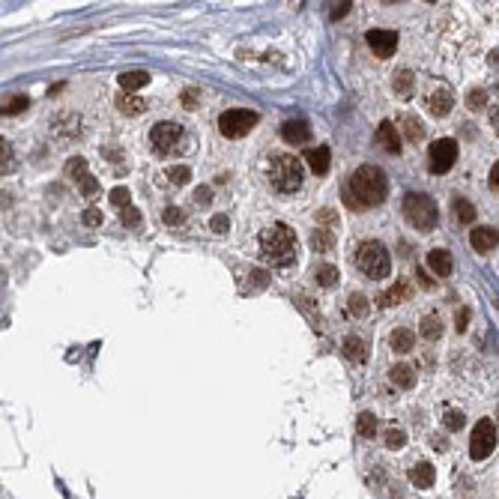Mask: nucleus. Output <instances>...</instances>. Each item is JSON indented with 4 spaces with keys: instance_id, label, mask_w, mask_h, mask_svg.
<instances>
[{
    "instance_id": "f257e3e1",
    "label": "nucleus",
    "mask_w": 499,
    "mask_h": 499,
    "mask_svg": "<svg viewBox=\"0 0 499 499\" xmlns=\"http://www.w3.org/2000/svg\"><path fill=\"white\" fill-rule=\"evenodd\" d=\"M389 195V183H386V173L374 165H362L353 171V177L347 180L344 189V201L350 209H371L380 207Z\"/></svg>"
},
{
    "instance_id": "f03ea898",
    "label": "nucleus",
    "mask_w": 499,
    "mask_h": 499,
    "mask_svg": "<svg viewBox=\"0 0 499 499\" xmlns=\"http://www.w3.org/2000/svg\"><path fill=\"white\" fill-rule=\"evenodd\" d=\"M299 245H296V233L287 228V224H272V228L260 230V257L266 260L269 266L284 269L296 264Z\"/></svg>"
},
{
    "instance_id": "7ed1b4c3",
    "label": "nucleus",
    "mask_w": 499,
    "mask_h": 499,
    "mask_svg": "<svg viewBox=\"0 0 499 499\" xmlns=\"http://www.w3.org/2000/svg\"><path fill=\"white\" fill-rule=\"evenodd\" d=\"M305 180V168H302V161H299L296 156H276L272 159V165H269V183H272V189L281 192V195H293L299 192V185H302Z\"/></svg>"
},
{
    "instance_id": "20e7f679",
    "label": "nucleus",
    "mask_w": 499,
    "mask_h": 499,
    "mask_svg": "<svg viewBox=\"0 0 499 499\" xmlns=\"http://www.w3.org/2000/svg\"><path fill=\"white\" fill-rule=\"evenodd\" d=\"M356 266H359V272H365L368 278L383 281V278H389V272H392V257L380 242H362L356 248Z\"/></svg>"
},
{
    "instance_id": "39448f33",
    "label": "nucleus",
    "mask_w": 499,
    "mask_h": 499,
    "mask_svg": "<svg viewBox=\"0 0 499 499\" xmlns=\"http://www.w3.org/2000/svg\"><path fill=\"white\" fill-rule=\"evenodd\" d=\"M404 216L416 230L428 233V230L436 228V221H440V209H436V204L428 195H407L404 197Z\"/></svg>"
},
{
    "instance_id": "423d86ee",
    "label": "nucleus",
    "mask_w": 499,
    "mask_h": 499,
    "mask_svg": "<svg viewBox=\"0 0 499 499\" xmlns=\"http://www.w3.org/2000/svg\"><path fill=\"white\" fill-rule=\"evenodd\" d=\"M254 126H257V111H248V108H230L218 117V132L230 141L242 138V135H248Z\"/></svg>"
},
{
    "instance_id": "0eeeda50",
    "label": "nucleus",
    "mask_w": 499,
    "mask_h": 499,
    "mask_svg": "<svg viewBox=\"0 0 499 499\" xmlns=\"http://www.w3.org/2000/svg\"><path fill=\"white\" fill-rule=\"evenodd\" d=\"M149 144H153L156 153L168 156L173 153L180 144H183V126H177V123H156L153 129H149Z\"/></svg>"
},
{
    "instance_id": "6e6552de",
    "label": "nucleus",
    "mask_w": 499,
    "mask_h": 499,
    "mask_svg": "<svg viewBox=\"0 0 499 499\" xmlns=\"http://www.w3.org/2000/svg\"><path fill=\"white\" fill-rule=\"evenodd\" d=\"M493 448H496V428H493V421L481 419L476 425V431H472V436H469V457L484 460V457L493 455Z\"/></svg>"
},
{
    "instance_id": "1a4fd4ad",
    "label": "nucleus",
    "mask_w": 499,
    "mask_h": 499,
    "mask_svg": "<svg viewBox=\"0 0 499 499\" xmlns=\"http://www.w3.org/2000/svg\"><path fill=\"white\" fill-rule=\"evenodd\" d=\"M428 168L431 173H448L455 168V159H457V141L455 138H440L433 141L428 149Z\"/></svg>"
},
{
    "instance_id": "9d476101",
    "label": "nucleus",
    "mask_w": 499,
    "mask_h": 499,
    "mask_svg": "<svg viewBox=\"0 0 499 499\" xmlns=\"http://www.w3.org/2000/svg\"><path fill=\"white\" fill-rule=\"evenodd\" d=\"M66 177H72L75 183H78V189L87 197H93L99 192V183H96V177H90V171H87V159H81V156L66 161Z\"/></svg>"
},
{
    "instance_id": "9b49d317",
    "label": "nucleus",
    "mask_w": 499,
    "mask_h": 499,
    "mask_svg": "<svg viewBox=\"0 0 499 499\" xmlns=\"http://www.w3.org/2000/svg\"><path fill=\"white\" fill-rule=\"evenodd\" d=\"M365 42H368L371 51H374V57L386 60V57L395 54V48H398V33H395V30H368Z\"/></svg>"
},
{
    "instance_id": "f8f14e48",
    "label": "nucleus",
    "mask_w": 499,
    "mask_h": 499,
    "mask_svg": "<svg viewBox=\"0 0 499 499\" xmlns=\"http://www.w3.org/2000/svg\"><path fill=\"white\" fill-rule=\"evenodd\" d=\"M452 108H455V90L448 84H436L428 96V111L433 117H448Z\"/></svg>"
},
{
    "instance_id": "ddd939ff",
    "label": "nucleus",
    "mask_w": 499,
    "mask_h": 499,
    "mask_svg": "<svg viewBox=\"0 0 499 499\" xmlns=\"http://www.w3.org/2000/svg\"><path fill=\"white\" fill-rule=\"evenodd\" d=\"M469 245L476 248V252H491V248L499 245V230L496 228H488V224H481V228H472L469 230Z\"/></svg>"
},
{
    "instance_id": "4468645a",
    "label": "nucleus",
    "mask_w": 499,
    "mask_h": 499,
    "mask_svg": "<svg viewBox=\"0 0 499 499\" xmlns=\"http://www.w3.org/2000/svg\"><path fill=\"white\" fill-rule=\"evenodd\" d=\"M377 144L386 149V153H392V156L401 153V135H398L395 123H389V120L380 123V126H377Z\"/></svg>"
},
{
    "instance_id": "2eb2a0df",
    "label": "nucleus",
    "mask_w": 499,
    "mask_h": 499,
    "mask_svg": "<svg viewBox=\"0 0 499 499\" xmlns=\"http://www.w3.org/2000/svg\"><path fill=\"white\" fill-rule=\"evenodd\" d=\"M308 135H311V126L305 120H287L284 126H281V138L287 141V144H305L308 141Z\"/></svg>"
},
{
    "instance_id": "dca6fc26",
    "label": "nucleus",
    "mask_w": 499,
    "mask_h": 499,
    "mask_svg": "<svg viewBox=\"0 0 499 499\" xmlns=\"http://www.w3.org/2000/svg\"><path fill=\"white\" fill-rule=\"evenodd\" d=\"M407 296H409V281H407V278H401V281H395V284H392L386 293H380L377 302H380L383 308H395V305H401Z\"/></svg>"
},
{
    "instance_id": "f3484780",
    "label": "nucleus",
    "mask_w": 499,
    "mask_h": 499,
    "mask_svg": "<svg viewBox=\"0 0 499 499\" xmlns=\"http://www.w3.org/2000/svg\"><path fill=\"white\" fill-rule=\"evenodd\" d=\"M311 248H314L317 254H326L335 248V228H323V224H317L314 233H311Z\"/></svg>"
},
{
    "instance_id": "a211bd4d",
    "label": "nucleus",
    "mask_w": 499,
    "mask_h": 499,
    "mask_svg": "<svg viewBox=\"0 0 499 499\" xmlns=\"http://www.w3.org/2000/svg\"><path fill=\"white\" fill-rule=\"evenodd\" d=\"M428 266H431V272H436L440 278L452 276V254H448L445 248H433V252L428 254Z\"/></svg>"
},
{
    "instance_id": "6ab92c4d",
    "label": "nucleus",
    "mask_w": 499,
    "mask_h": 499,
    "mask_svg": "<svg viewBox=\"0 0 499 499\" xmlns=\"http://www.w3.org/2000/svg\"><path fill=\"white\" fill-rule=\"evenodd\" d=\"M392 87H395V96L398 99H409L413 96V90H416V75H413V69H401L395 75V81H392Z\"/></svg>"
},
{
    "instance_id": "aec40b11",
    "label": "nucleus",
    "mask_w": 499,
    "mask_h": 499,
    "mask_svg": "<svg viewBox=\"0 0 499 499\" xmlns=\"http://www.w3.org/2000/svg\"><path fill=\"white\" fill-rule=\"evenodd\" d=\"M305 161H308V168L314 171L317 177H323V173H329V147L308 149V153H305Z\"/></svg>"
},
{
    "instance_id": "412c9836",
    "label": "nucleus",
    "mask_w": 499,
    "mask_h": 499,
    "mask_svg": "<svg viewBox=\"0 0 499 499\" xmlns=\"http://www.w3.org/2000/svg\"><path fill=\"white\" fill-rule=\"evenodd\" d=\"M117 111H123V114L135 117V114H144V111H147V102H144L141 96H132L129 90H123V93L117 96Z\"/></svg>"
},
{
    "instance_id": "4be33fe9",
    "label": "nucleus",
    "mask_w": 499,
    "mask_h": 499,
    "mask_svg": "<svg viewBox=\"0 0 499 499\" xmlns=\"http://www.w3.org/2000/svg\"><path fill=\"white\" fill-rule=\"evenodd\" d=\"M389 344H392V350H395V353H413V347H416V338H413V332H409V329L398 326V329L392 332Z\"/></svg>"
},
{
    "instance_id": "5701e85b",
    "label": "nucleus",
    "mask_w": 499,
    "mask_h": 499,
    "mask_svg": "<svg viewBox=\"0 0 499 499\" xmlns=\"http://www.w3.org/2000/svg\"><path fill=\"white\" fill-rule=\"evenodd\" d=\"M433 479H436V469H433L431 464H425V460H421V464H416L413 469H409V481H413L416 488H431Z\"/></svg>"
},
{
    "instance_id": "b1692460",
    "label": "nucleus",
    "mask_w": 499,
    "mask_h": 499,
    "mask_svg": "<svg viewBox=\"0 0 499 499\" xmlns=\"http://www.w3.org/2000/svg\"><path fill=\"white\" fill-rule=\"evenodd\" d=\"M389 380L398 386V389H413V383H416V371L409 368V365H395L389 371Z\"/></svg>"
},
{
    "instance_id": "393cba45",
    "label": "nucleus",
    "mask_w": 499,
    "mask_h": 499,
    "mask_svg": "<svg viewBox=\"0 0 499 499\" xmlns=\"http://www.w3.org/2000/svg\"><path fill=\"white\" fill-rule=\"evenodd\" d=\"M147 84H149V72H144V69H138V72H123V75H120V87H123V90H129V93L141 90V87H147Z\"/></svg>"
},
{
    "instance_id": "a878e982",
    "label": "nucleus",
    "mask_w": 499,
    "mask_h": 499,
    "mask_svg": "<svg viewBox=\"0 0 499 499\" xmlns=\"http://www.w3.org/2000/svg\"><path fill=\"white\" fill-rule=\"evenodd\" d=\"M344 356L350 362H365L368 359V344L362 338H356V335H350V338L344 341Z\"/></svg>"
},
{
    "instance_id": "bb28decb",
    "label": "nucleus",
    "mask_w": 499,
    "mask_h": 499,
    "mask_svg": "<svg viewBox=\"0 0 499 499\" xmlns=\"http://www.w3.org/2000/svg\"><path fill=\"white\" fill-rule=\"evenodd\" d=\"M401 126H404V138H407V141L419 144L421 138H425V126H421V120H419V117L404 114V117H401Z\"/></svg>"
},
{
    "instance_id": "cd10ccee",
    "label": "nucleus",
    "mask_w": 499,
    "mask_h": 499,
    "mask_svg": "<svg viewBox=\"0 0 499 499\" xmlns=\"http://www.w3.org/2000/svg\"><path fill=\"white\" fill-rule=\"evenodd\" d=\"M443 335V320L436 317V314H425L421 317V338H428V341H436Z\"/></svg>"
},
{
    "instance_id": "c85d7f7f",
    "label": "nucleus",
    "mask_w": 499,
    "mask_h": 499,
    "mask_svg": "<svg viewBox=\"0 0 499 499\" xmlns=\"http://www.w3.org/2000/svg\"><path fill=\"white\" fill-rule=\"evenodd\" d=\"M455 218L460 224H472L476 221V207H472L467 197H455Z\"/></svg>"
},
{
    "instance_id": "c756f323",
    "label": "nucleus",
    "mask_w": 499,
    "mask_h": 499,
    "mask_svg": "<svg viewBox=\"0 0 499 499\" xmlns=\"http://www.w3.org/2000/svg\"><path fill=\"white\" fill-rule=\"evenodd\" d=\"M314 278L320 287H335V281H338V269H335L332 264H323L314 269Z\"/></svg>"
},
{
    "instance_id": "7c9ffc66",
    "label": "nucleus",
    "mask_w": 499,
    "mask_h": 499,
    "mask_svg": "<svg viewBox=\"0 0 499 499\" xmlns=\"http://www.w3.org/2000/svg\"><path fill=\"white\" fill-rule=\"evenodd\" d=\"M27 108H30V99L27 96H12L9 102H4V114L16 117V114H21V111H27Z\"/></svg>"
},
{
    "instance_id": "2f4dec72",
    "label": "nucleus",
    "mask_w": 499,
    "mask_h": 499,
    "mask_svg": "<svg viewBox=\"0 0 499 499\" xmlns=\"http://www.w3.org/2000/svg\"><path fill=\"white\" fill-rule=\"evenodd\" d=\"M443 425H445V431H460L467 425V416L460 413V409H448V413L443 416Z\"/></svg>"
},
{
    "instance_id": "473e14b6",
    "label": "nucleus",
    "mask_w": 499,
    "mask_h": 499,
    "mask_svg": "<svg viewBox=\"0 0 499 499\" xmlns=\"http://www.w3.org/2000/svg\"><path fill=\"white\" fill-rule=\"evenodd\" d=\"M368 311H371L368 299L362 296V293H353V296H350V314H353V317H368Z\"/></svg>"
},
{
    "instance_id": "72a5a7b5",
    "label": "nucleus",
    "mask_w": 499,
    "mask_h": 499,
    "mask_svg": "<svg viewBox=\"0 0 499 499\" xmlns=\"http://www.w3.org/2000/svg\"><path fill=\"white\" fill-rule=\"evenodd\" d=\"M467 105H469V111H484V105H488V93H484L481 87H476V90H469V96H467Z\"/></svg>"
},
{
    "instance_id": "f704fd0d",
    "label": "nucleus",
    "mask_w": 499,
    "mask_h": 499,
    "mask_svg": "<svg viewBox=\"0 0 499 499\" xmlns=\"http://www.w3.org/2000/svg\"><path fill=\"white\" fill-rule=\"evenodd\" d=\"M120 221L129 224V228H138V224H141V213L132 204H126V207H120Z\"/></svg>"
},
{
    "instance_id": "c9c22d12",
    "label": "nucleus",
    "mask_w": 499,
    "mask_h": 499,
    "mask_svg": "<svg viewBox=\"0 0 499 499\" xmlns=\"http://www.w3.org/2000/svg\"><path fill=\"white\" fill-rule=\"evenodd\" d=\"M359 433L368 436V440H371L374 433H377V419H374L371 413H362V416H359Z\"/></svg>"
},
{
    "instance_id": "e433bc0d",
    "label": "nucleus",
    "mask_w": 499,
    "mask_h": 499,
    "mask_svg": "<svg viewBox=\"0 0 499 499\" xmlns=\"http://www.w3.org/2000/svg\"><path fill=\"white\" fill-rule=\"evenodd\" d=\"M168 180H171L173 185H185V183L192 180V171H189V168H183V165L168 168Z\"/></svg>"
},
{
    "instance_id": "4c0bfd02",
    "label": "nucleus",
    "mask_w": 499,
    "mask_h": 499,
    "mask_svg": "<svg viewBox=\"0 0 499 499\" xmlns=\"http://www.w3.org/2000/svg\"><path fill=\"white\" fill-rule=\"evenodd\" d=\"M386 445H389V448H404V445H407V433L398 431V428L386 431Z\"/></svg>"
},
{
    "instance_id": "58836bf2",
    "label": "nucleus",
    "mask_w": 499,
    "mask_h": 499,
    "mask_svg": "<svg viewBox=\"0 0 499 499\" xmlns=\"http://www.w3.org/2000/svg\"><path fill=\"white\" fill-rule=\"evenodd\" d=\"M350 6H353V0H335V4H332V18L335 21L344 18L347 12H350Z\"/></svg>"
},
{
    "instance_id": "ea45409f",
    "label": "nucleus",
    "mask_w": 499,
    "mask_h": 499,
    "mask_svg": "<svg viewBox=\"0 0 499 499\" xmlns=\"http://www.w3.org/2000/svg\"><path fill=\"white\" fill-rule=\"evenodd\" d=\"M111 204H114V207H126V204H129V189L117 185V189L111 192Z\"/></svg>"
},
{
    "instance_id": "a19ab883",
    "label": "nucleus",
    "mask_w": 499,
    "mask_h": 499,
    "mask_svg": "<svg viewBox=\"0 0 499 499\" xmlns=\"http://www.w3.org/2000/svg\"><path fill=\"white\" fill-rule=\"evenodd\" d=\"M317 224H326V228H338V216H335V209H323V213H317Z\"/></svg>"
},
{
    "instance_id": "79ce46f5",
    "label": "nucleus",
    "mask_w": 499,
    "mask_h": 499,
    "mask_svg": "<svg viewBox=\"0 0 499 499\" xmlns=\"http://www.w3.org/2000/svg\"><path fill=\"white\" fill-rule=\"evenodd\" d=\"M81 221L87 224V228H99V224H102V213H99V209H87V213L81 216Z\"/></svg>"
},
{
    "instance_id": "37998d69",
    "label": "nucleus",
    "mask_w": 499,
    "mask_h": 499,
    "mask_svg": "<svg viewBox=\"0 0 499 499\" xmlns=\"http://www.w3.org/2000/svg\"><path fill=\"white\" fill-rule=\"evenodd\" d=\"M209 228H213L216 233H228V228H230V221L224 218V216H213V221H209Z\"/></svg>"
},
{
    "instance_id": "c03bdc74",
    "label": "nucleus",
    "mask_w": 499,
    "mask_h": 499,
    "mask_svg": "<svg viewBox=\"0 0 499 499\" xmlns=\"http://www.w3.org/2000/svg\"><path fill=\"white\" fill-rule=\"evenodd\" d=\"M455 323H457V332H464V329H467V323H469V308H460V311H457V317H455Z\"/></svg>"
},
{
    "instance_id": "a18cd8bd",
    "label": "nucleus",
    "mask_w": 499,
    "mask_h": 499,
    "mask_svg": "<svg viewBox=\"0 0 499 499\" xmlns=\"http://www.w3.org/2000/svg\"><path fill=\"white\" fill-rule=\"evenodd\" d=\"M183 221V213H180V209H165V224H180Z\"/></svg>"
},
{
    "instance_id": "49530a36",
    "label": "nucleus",
    "mask_w": 499,
    "mask_h": 499,
    "mask_svg": "<svg viewBox=\"0 0 499 499\" xmlns=\"http://www.w3.org/2000/svg\"><path fill=\"white\" fill-rule=\"evenodd\" d=\"M209 197H213V192H209V189H197L195 192V201L197 204H209Z\"/></svg>"
},
{
    "instance_id": "de8ad7c7",
    "label": "nucleus",
    "mask_w": 499,
    "mask_h": 499,
    "mask_svg": "<svg viewBox=\"0 0 499 499\" xmlns=\"http://www.w3.org/2000/svg\"><path fill=\"white\" fill-rule=\"evenodd\" d=\"M491 189H493V192H499V161L491 168Z\"/></svg>"
},
{
    "instance_id": "09e8293b",
    "label": "nucleus",
    "mask_w": 499,
    "mask_h": 499,
    "mask_svg": "<svg viewBox=\"0 0 499 499\" xmlns=\"http://www.w3.org/2000/svg\"><path fill=\"white\" fill-rule=\"evenodd\" d=\"M195 102H197V93H195V90H185V93H183V105H185V108H192Z\"/></svg>"
},
{
    "instance_id": "8fccbe9b",
    "label": "nucleus",
    "mask_w": 499,
    "mask_h": 499,
    "mask_svg": "<svg viewBox=\"0 0 499 499\" xmlns=\"http://www.w3.org/2000/svg\"><path fill=\"white\" fill-rule=\"evenodd\" d=\"M433 448H436V452H445V440H443V436H433Z\"/></svg>"
},
{
    "instance_id": "3c124183",
    "label": "nucleus",
    "mask_w": 499,
    "mask_h": 499,
    "mask_svg": "<svg viewBox=\"0 0 499 499\" xmlns=\"http://www.w3.org/2000/svg\"><path fill=\"white\" fill-rule=\"evenodd\" d=\"M419 278H421V287H428V290H431V287H433V281L425 276V272H419Z\"/></svg>"
},
{
    "instance_id": "603ef678",
    "label": "nucleus",
    "mask_w": 499,
    "mask_h": 499,
    "mask_svg": "<svg viewBox=\"0 0 499 499\" xmlns=\"http://www.w3.org/2000/svg\"><path fill=\"white\" fill-rule=\"evenodd\" d=\"M383 4H398V0H383Z\"/></svg>"
},
{
    "instance_id": "864d4df0",
    "label": "nucleus",
    "mask_w": 499,
    "mask_h": 499,
    "mask_svg": "<svg viewBox=\"0 0 499 499\" xmlns=\"http://www.w3.org/2000/svg\"><path fill=\"white\" fill-rule=\"evenodd\" d=\"M428 4H433V0H428Z\"/></svg>"
}]
</instances>
